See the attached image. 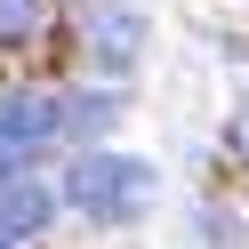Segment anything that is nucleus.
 <instances>
[{"mask_svg": "<svg viewBox=\"0 0 249 249\" xmlns=\"http://www.w3.org/2000/svg\"><path fill=\"white\" fill-rule=\"evenodd\" d=\"M65 201L89 217V225H137L153 209V169L137 153H81L65 169Z\"/></svg>", "mask_w": 249, "mask_h": 249, "instance_id": "nucleus-1", "label": "nucleus"}, {"mask_svg": "<svg viewBox=\"0 0 249 249\" xmlns=\"http://www.w3.org/2000/svg\"><path fill=\"white\" fill-rule=\"evenodd\" d=\"M56 129H65V113H56L49 97H33V89H8V97H0V153H33V145H49Z\"/></svg>", "mask_w": 249, "mask_h": 249, "instance_id": "nucleus-2", "label": "nucleus"}, {"mask_svg": "<svg viewBox=\"0 0 249 249\" xmlns=\"http://www.w3.org/2000/svg\"><path fill=\"white\" fill-rule=\"evenodd\" d=\"M49 185H33L24 177V169H8V177H0V241H17V233H40L49 225Z\"/></svg>", "mask_w": 249, "mask_h": 249, "instance_id": "nucleus-3", "label": "nucleus"}, {"mask_svg": "<svg viewBox=\"0 0 249 249\" xmlns=\"http://www.w3.org/2000/svg\"><path fill=\"white\" fill-rule=\"evenodd\" d=\"M49 33V0H0V49H33Z\"/></svg>", "mask_w": 249, "mask_h": 249, "instance_id": "nucleus-4", "label": "nucleus"}, {"mask_svg": "<svg viewBox=\"0 0 249 249\" xmlns=\"http://www.w3.org/2000/svg\"><path fill=\"white\" fill-rule=\"evenodd\" d=\"M129 33H137L129 17H97V56H105V65H129V49H137Z\"/></svg>", "mask_w": 249, "mask_h": 249, "instance_id": "nucleus-5", "label": "nucleus"}, {"mask_svg": "<svg viewBox=\"0 0 249 249\" xmlns=\"http://www.w3.org/2000/svg\"><path fill=\"white\" fill-rule=\"evenodd\" d=\"M225 153H233V169H249V97L233 105V121H225Z\"/></svg>", "mask_w": 249, "mask_h": 249, "instance_id": "nucleus-6", "label": "nucleus"}, {"mask_svg": "<svg viewBox=\"0 0 249 249\" xmlns=\"http://www.w3.org/2000/svg\"><path fill=\"white\" fill-rule=\"evenodd\" d=\"M0 249H17V241H0Z\"/></svg>", "mask_w": 249, "mask_h": 249, "instance_id": "nucleus-7", "label": "nucleus"}]
</instances>
